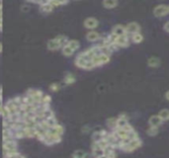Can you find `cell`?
I'll use <instances>...</instances> for the list:
<instances>
[{"mask_svg":"<svg viewBox=\"0 0 169 158\" xmlns=\"http://www.w3.org/2000/svg\"><path fill=\"white\" fill-rule=\"evenodd\" d=\"M2 109H3V104H2V103H0V115H1Z\"/></svg>","mask_w":169,"mask_h":158,"instance_id":"cell-37","label":"cell"},{"mask_svg":"<svg viewBox=\"0 0 169 158\" xmlns=\"http://www.w3.org/2000/svg\"><path fill=\"white\" fill-rule=\"evenodd\" d=\"M100 39H101V35L99 34L98 32H96L94 30H93V31H89L86 34V40L91 41V43H94V41H99Z\"/></svg>","mask_w":169,"mask_h":158,"instance_id":"cell-10","label":"cell"},{"mask_svg":"<svg viewBox=\"0 0 169 158\" xmlns=\"http://www.w3.org/2000/svg\"><path fill=\"white\" fill-rule=\"evenodd\" d=\"M91 147H92V154H93V156H94L95 158L104 154V150L99 146L97 142H93Z\"/></svg>","mask_w":169,"mask_h":158,"instance_id":"cell-11","label":"cell"},{"mask_svg":"<svg viewBox=\"0 0 169 158\" xmlns=\"http://www.w3.org/2000/svg\"><path fill=\"white\" fill-rule=\"evenodd\" d=\"M164 30L169 33V22H167L165 25H164Z\"/></svg>","mask_w":169,"mask_h":158,"instance_id":"cell-32","label":"cell"},{"mask_svg":"<svg viewBox=\"0 0 169 158\" xmlns=\"http://www.w3.org/2000/svg\"><path fill=\"white\" fill-rule=\"evenodd\" d=\"M149 124L150 127H158L159 126H161L163 124V120L160 119V117L158 115H154V116H151L149 120Z\"/></svg>","mask_w":169,"mask_h":158,"instance_id":"cell-9","label":"cell"},{"mask_svg":"<svg viewBox=\"0 0 169 158\" xmlns=\"http://www.w3.org/2000/svg\"><path fill=\"white\" fill-rule=\"evenodd\" d=\"M89 131H90V127H89L85 126V127H82V132H88Z\"/></svg>","mask_w":169,"mask_h":158,"instance_id":"cell-31","label":"cell"},{"mask_svg":"<svg viewBox=\"0 0 169 158\" xmlns=\"http://www.w3.org/2000/svg\"><path fill=\"white\" fill-rule=\"evenodd\" d=\"M102 4L107 9H113V8L118 6V1H116V0H105Z\"/></svg>","mask_w":169,"mask_h":158,"instance_id":"cell-17","label":"cell"},{"mask_svg":"<svg viewBox=\"0 0 169 158\" xmlns=\"http://www.w3.org/2000/svg\"><path fill=\"white\" fill-rule=\"evenodd\" d=\"M68 41H69V39L67 38L65 35H58L56 37V38L50 39L48 41L46 48L52 52L58 51V49H61L64 45H66L67 43H68Z\"/></svg>","mask_w":169,"mask_h":158,"instance_id":"cell-1","label":"cell"},{"mask_svg":"<svg viewBox=\"0 0 169 158\" xmlns=\"http://www.w3.org/2000/svg\"><path fill=\"white\" fill-rule=\"evenodd\" d=\"M46 120V124H48L50 127H53V126H56L57 124H58V123H57V119H56V117L50 118V119H48V120Z\"/></svg>","mask_w":169,"mask_h":158,"instance_id":"cell-29","label":"cell"},{"mask_svg":"<svg viewBox=\"0 0 169 158\" xmlns=\"http://www.w3.org/2000/svg\"><path fill=\"white\" fill-rule=\"evenodd\" d=\"M75 81H76V78H75V76L72 73H67L64 76V78H63V83H64L65 85H71V84H73Z\"/></svg>","mask_w":169,"mask_h":158,"instance_id":"cell-15","label":"cell"},{"mask_svg":"<svg viewBox=\"0 0 169 158\" xmlns=\"http://www.w3.org/2000/svg\"><path fill=\"white\" fill-rule=\"evenodd\" d=\"M169 13V7L167 5H164V4H161V5H158L154 8L153 10V14L155 17H164L165 15H167Z\"/></svg>","mask_w":169,"mask_h":158,"instance_id":"cell-5","label":"cell"},{"mask_svg":"<svg viewBox=\"0 0 169 158\" xmlns=\"http://www.w3.org/2000/svg\"><path fill=\"white\" fill-rule=\"evenodd\" d=\"M75 65L77 66L79 68H82V69H85V66H86V63H87V60L81 59V57L79 56H76V59H75V61H74Z\"/></svg>","mask_w":169,"mask_h":158,"instance_id":"cell-18","label":"cell"},{"mask_svg":"<svg viewBox=\"0 0 169 158\" xmlns=\"http://www.w3.org/2000/svg\"><path fill=\"white\" fill-rule=\"evenodd\" d=\"M50 4L52 5L53 8H57L58 6H62V5H65V4L68 3V1H58V0H53V1H49Z\"/></svg>","mask_w":169,"mask_h":158,"instance_id":"cell-27","label":"cell"},{"mask_svg":"<svg viewBox=\"0 0 169 158\" xmlns=\"http://www.w3.org/2000/svg\"><path fill=\"white\" fill-rule=\"evenodd\" d=\"M147 64H149L150 67H158L160 65V59L158 57H150V59L147 60Z\"/></svg>","mask_w":169,"mask_h":158,"instance_id":"cell-19","label":"cell"},{"mask_svg":"<svg viewBox=\"0 0 169 158\" xmlns=\"http://www.w3.org/2000/svg\"><path fill=\"white\" fill-rule=\"evenodd\" d=\"M50 101H52V97H50V95H48V94H44L43 97H42L40 104H46V105H50Z\"/></svg>","mask_w":169,"mask_h":158,"instance_id":"cell-28","label":"cell"},{"mask_svg":"<svg viewBox=\"0 0 169 158\" xmlns=\"http://www.w3.org/2000/svg\"><path fill=\"white\" fill-rule=\"evenodd\" d=\"M165 98H166V100L169 101V91H167V92L165 93Z\"/></svg>","mask_w":169,"mask_h":158,"instance_id":"cell-35","label":"cell"},{"mask_svg":"<svg viewBox=\"0 0 169 158\" xmlns=\"http://www.w3.org/2000/svg\"><path fill=\"white\" fill-rule=\"evenodd\" d=\"M66 45L72 49L73 52H76L77 49L80 48V43L77 40H69Z\"/></svg>","mask_w":169,"mask_h":158,"instance_id":"cell-16","label":"cell"},{"mask_svg":"<svg viewBox=\"0 0 169 158\" xmlns=\"http://www.w3.org/2000/svg\"><path fill=\"white\" fill-rule=\"evenodd\" d=\"M0 103H2V95H0Z\"/></svg>","mask_w":169,"mask_h":158,"instance_id":"cell-41","label":"cell"},{"mask_svg":"<svg viewBox=\"0 0 169 158\" xmlns=\"http://www.w3.org/2000/svg\"><path fill=\"white\" fill-rule=\"evenodd\" d=\"M125 28H126L127 34H132V35L137 34V33H139V30H141V27H139V25L138 23H136V22L129 23Z\"/></svg>","mask_w":169,"mask_h":158,"instance_id":"cell-7","label":"cell"},{"mask_svg":"<svg viewBox=\"0 0 169 158\" xmlns=\"http://www.w3.org/2000/svg\"><path fill=\"white\" fill-rule=\"evenodd\" d=\"M107 126L110 128H113V130H115L116 127H117V118H109L107 120Z\"/></svg>","mask_w":169,"mask_h":158,"instance_id":"cell-25","label":"cell"},{"mask_svg":"<svg viewBox=\"0 0 169 158\" xmlns=\"http://www.w3.org/2000/svg\"><path fill=\"white\" fill-rule=\"evenodd\" d=\"M61 52H62V55L64 56L69 57V56H73L75 52H73L72 49H71L70 48L67 47V45H64V47H63V48H61Z\"/></svg>","mask_w":169,"mask_h":158,"instance_id":"cell-22","label":"cell"},{"mask_svg":"<svg viewBox=\"0 0 169 158\" xmlns=\"http://www.w3.org/2000/svg\"><path fill=\"white\" fill-rule=\"evenodd\" d=\"M83 24H84V27L86 29H88V30H90V31H93L95 28L99 26V21L94 17H88L84 20Z\"/></svg>","mask_w":169,"mask_h":158,"instance_id":"cell-6","label":"cell"},{"mask_svg":"<svg viewBox=\"0 0 169 158\" xmlns=\"http://www.w3.org/2000/svg\"><path fill=\"white\" fill-rule=\"evenodd\" d=\"M60 89H61V85L58 84V83H52V84L50 85V90L52 91V92H57Z\"/></svg>","mask_w":169,"mask_h":158,"instance_id":"cell-30","label":"cell"},{"mask_svg":"<svg viewBox=\"0 0 169 158\" xmlns=\"http://www.w3.org/2000/svg\"><path fill=\"white\" fill-rule=\"evenodd\" d=\"M72 158H88V154L82 149H78L72 153Z\"/></svg>","mask_w":169,"mask_h":158,"instance_id":"cell-20","label":"cell"},{"mask_svg":"<svg viewBox=\"0 0 169 158\" xmlns=\"http://www.w3.org/2000/svg\"><path fill=\"white\" fill-rule=\"evenodd\" d=\"M127 124H129L128 119H127L124 115H122V116H120V117L117 119V127H116V128H123L124 127L127 126Z\"/></svg>","mask_w":169,"mask_h":158,"instance_id":"cell-14","label":"cell"},{"mask_svg":"<svg viewBox=\"0 0 169 158\" xmlns=\"http://www.w3.org/2000/svg\"><path fill=\"white\" fill-rule=\"evenodd\" d=\"M146 134L149 135V136H154L158 134V127H149V128L146 130Z\"/></svg>","mask_w":169,"mask_h":158,"instance_id":"cell-26","label":"cell"},{"mask_svg":"<svg viewBox=\"0 0 169 158\" xmlns=\"http://www.w3.org/2000/svg\"><path fill=\"white\" fill-rule=\"evenodd\" d=\"M112 34L114 36H116V37L126 36L127 35V32H126L125 26H122V25H116V26L112 29Z\"/></svg>","mask_w":169,"mask_h":158,"instance_id":"cell-8","label":"cell"},{"mask_svg":"<svg viewBox=\"0 0 169 158\" xmlns=\"http://www.w3.org/2000/svg\"><path fill=\"white\" fill-rule=\"evenodd\" d=\"M132 40L134 43H136V44H139V43H141L142 40H143V36L141 34V33H137V34H134L132 36Z\"/></svg>","mask_w":169,"mask_h":158,"instance_id":"cell-24","label":"cell"},{"mask_svg":"<svg viewBox=\"0 0 169 158\" xmlns=\"http://www.w3.org/2000/svg\"><path fill=\"white\" fill-rule=\"evenodd\" d=\"M54 8L50 5L49 1H44L43 4L40 6V11L42 12V13H45V14H49L50 13V12L53 11Z\"/></svg>","mask_w":169,"mask_h":158,"instance_id":"cell-13","label":"cell"},{"mask_svg":"<svg viewBox=\"0 0 169 158\" xmlns=\"http://www.w3.org/2000/svg\"><path fill=\"white\" fill-rule=\"evenodd\" d=\"M50 128H52L53 131H56L57 134L61 135H62L63 132H64V127H63L61 124H57L56 126H53V127H50Z\"/></svg>","mask_w":169,"mask_h":158,"instance_id":"cell-23","label":"cell"},{"mask_svg":"<svg viewBox=\"0 0 169 158\" xmlns=\"http://www.w3.org/2000/svg\"><path fill=\"white\" fill-rule=\"evenodd\" d=\"M15 158H25L22 154H20V153H18V154H17V156L15 157Z\"/></svg>","mask_w":169,"mask_h":158,"instance_id":"cell-34","label":"cell"},{"mask_svg":"<svg viewBox=\"0 0 169 158\" xmlns=\"http://www.w3.org/2000/svg\"><path fill=\"white\" fill-rule=\"evenodd\" d=\"M2 52V44L0 43V52Z\"/></svg>","mask_w":169,"mask_h":158,"instance_id":"cell-39","label":"cell"},{"mask_svg":"<svg viewBox=\"0 0 169 158\" xmlns=\"http://www.w3.org/2000/svg\"><path fill=\"white\" fill-rule=\"evenodd\" d=\"M22 10H23V11H28V10H29V6H27V5L22 6Z\"/></svg>","mask_w":169,"mask_h":158,"instance_id":"cell-33","label":"cell"},{"mask_svg":"<svg viewBox=\"0 0 169 158\" xmlns=\"http://www.w3.org/2000/svg\"><path fill=\"white\" fill-rule=\"evenodd\" d=\"M91 61L93 62V64H94L95 67H97V66H101V65H104V64L108 63V62L110 61V56L101 53V55L93 57Z\"/></svg>","mask_w":169,"mask_h":158,"instance_id":"cell-2","label":"cell"},{"mask_svg":"<svg viewBox=\"0 0 169 158\" xmlns=\"http://www.w3.org/2000/svg\"><path fill=\"white\" fill-rule=\"evenodd\" d=\"M97 158H109L106 154H103V155H101V156H99V157H97Z\"/></svg>","mask_w":169,"mask_h":158,"instance_id":"cell-36","label":"cell"},{"mask_svg":"<svg viewBox=\"0 0 169 158\" xmlns=\"http://www.w3.org/2000/svg\"><path fill=\"white\" fill-rule=\"evenodd\" d=\"M26 95L32 97L34 101H35V103L39 105L40 102H41V100H42V97H43V95H44V93H43V91L38 90V89H29L27 91Z\"/></svg>","mask_w":169,"mask_h":158,"instance_id":"cell-4","label":"cell"},{"mask_svg":"<svg viewBox=\"0 0 169 158\" xmlns=\"http://www.w3.org/2000/svg\"><path fill=\"white\" fill-rule=\"evenodd\" d=\"M168 7H169V6H168Z\"/></svg>","mask_w":169,"mask_h":158,"instance_id":"cell-42","label":"cell"},{"mask_svg":"<svg viewBox=\"0 0 169 158\" xmlns=\"http://www.w3.org/2000/svg\"><path fill=\"white\" fill-rule=\"evenodd\" d=\"M114 45H116L117 47H127V45H129V39H128V37L126 36H122V37H118V38L116 39L115 41V44Z\"/></svg>","mask_w":169,"mask_h":158,"instance_id":"cell-12","label":"cell"},{"mask_svg":"<svg viewBox=\"0 0 169 158\" xmlns=\"http://www.w3.org/2000/svg\"><path fill=\"white\" fill-rule=\"evenodd\" d=\"M0 95H2V87L0 86Z\"/></svg>","mask_w":169,"mask_h":158,"instance_id":"cell-40","label":"cell"},{"mask_svg":"<svg viewBox=\"0 0 169 158\" xmlns=\"http://www.w3.org/2000/svg\"><path fill=\"white\" fill-rule=\"evenodd\" d=\"M141 140L138 138L136 139L130 140L128 144L124 145V146L122 147V149L127 151V152H130V151H134V149H137V148L141 147Z\"/></svg>","mask_w":169,"mask_h":158,"instance_id":"cell-3","label":"cell"},{"mask_svg":"<svg viewBox=\"0 0 169 158\" xmlns=\"http://www.w3.org/2000/svg\"><path fill=\"white\" fill-rule=\"evenodd\" d=\"M2 29V17H0V30Z\"/></svg>","mask_w":169,"mask_h":158,"instance_id":"cell-38","label":"cell"},{"mask_svg":"<svg viewBox=\"0 0 169 158\" xmlns=\"http://www.w3.org/2000/svg\"><path fill=\"white\" fill-rule=\"evenodd\" d=\"M158 116L160 117L163 122H166V120H169V110L168 109H163L161 111H159Z\"/></svg>","mask_w":169,"mask_h":158,"instance_id":"cell-21","label":"cell"}]
</instances>
